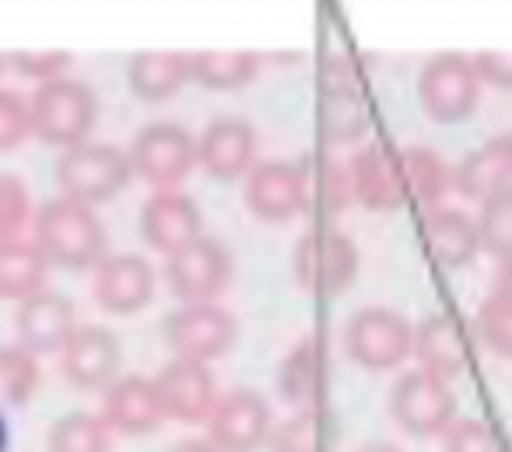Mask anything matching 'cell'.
I'll list each match as a JSON object with an SVG mask.
<instances>
[{"mask_svg":"<svg viewBox=\"0 0 512 452\" xmlns=\"http://www.w3.org/2000/svg\"><path fill=\"white\" fill-rule=\"evenodd\" d=\"M32 246L43 253L50 267L88 270L106 260V228L95 207L78 200L53 197L36 211V239Z\"/></svg>","mask_w":512,"mask_h":452,"instance_id":"1","label":"cell"},{"mask_svg":"<svg viewBox=\"0 0 512 452\" xmlns=\"http://www.w3.org/2000/svg\"><path fill=\"white\" fill-rule=\"evenodd\" d=\"M32 113V134L43 144L60 151H71L78 144H88L95 130V116H99V102L95 92L85 81L60 78L50 85H39L29 102Z\"/></svg>","mask_w":512,"mask_h":452,"instance_id":"2","label":"cell"},{"mask_svg":"<svg viewBox=\"0 0 512 452\" xmlns=\"http://www.w3.org/2000/svg\"><path fill=\"white\" fill-rule=\"evenodd\" d=\"M53 176H57L60 197L95 207L102 200H113L130 183L134 169H130V155L123 148L88 141L71 151H60Z\"/></svg>","mask_w":512,"mask_h":452,"instance_id":"3","label":"cell"},{"mask_svg":"<svg viewBox=\"0 0 512 452\" xmlns=\"http://www.w3.org/2000/svg\"><path fill=\"white\" fill-rule=\"evenodd\" d=\"M130 169L134 176H141L148 186H155V193L176 190L197 165V137L186 127L169 120L148 123L144 130H137L134 144H130Z\"/></svg>","mask_w":512,"mask_h":452,"instance_id":"4","label":"cell"},{"mask_svg":"<svg viewBox=\"0 0 512 452\" xmlns=\"http://www.w3.org/2000/svg\"><path fill=\"white\" fill-rule=\"evenodd\" d=\"M344 347H348L351 361H358L369 372H393L411 358L414 330L397 309L369 305L348 319Z\"/></svg>","mask_w":512,"mask_h":452,"instance_id":"5","label":"cell"},{"mask_svg":"<svg viewBox=\"0 0 512 452\" xmlns=\"http://www.w3.org/2000/svg\"><path fill=\"white\" fill-rule=\"evenodd\" d=\"M418 102L428 120L463 123L481 102V78L463 53H439L418 74Z\"/></svg>","mask_w":512,"mask_h":452,"instance_id":"6","label":"cell"},{"mask_svg":"<svg viewBox=\"0 0 512 452\" xmlns=\"http://www.w3.org/2000/svg\"><path fill=\"white\" fill-rule=\"evenodd\" d=\"M369 102L348 57L330 53L320 67V130L327 144H355L369 134Z\"/></svg>","mask_w":512,"mask_h":452,"instance_id":"7","label":"cell"},{"mask_svg":"<svg viewBox=\"0 0 512 452\" xmlns=\"http://www.w3.org/2000/svg\"><path fill=\"white\" fill-rule=\"evenodd\" d=\"M292 270L306 295H341L358 274V249L337 228H313L295 246Z\"/></svg>","mask_w":512,"mask_h":452,"instance_id":"8","label":"cell"},{"mask_svg":"<svg viewBox=\"0 0 512 452\" xmlns=\"http://www.w3.org/2000/svg\"><path fill=\"white\" fill-rule=\"evenodd\" d=\"M165 284L183 305H211L232 284V253L218 239L200 235L197 242L169 256Z\"/></svg>","mask_w":512,"mask_h":452,"instance_id":"9","label":"cell"},{"mask_svg":"<svg viewBox=\"0 0 512 452\" xmlns=\"http://www.w3.org/2000/svg\"><path fill=\"white\" fill-rule=\"evenodd\" d=\"M390 417L414 438L442 435L456 421V396L449 382L414 368V372H404L393 382Z\"/></svg>","mask_w":512,"mask_h":452,"instance_id":"10","label":"cell"},{"mask_svg":"<svg viewBox=\"0 0 512 452\" xmlns=\"http://www.w3.org/2000/svg\"><path fill=\"white\" fill-rule=\"evenodd\" d=\"M165 340L176 358L211 365L214 358L232 351L235 344V316L221 305H183L165 319Z\"/></svg>","mask_w":512,"mask_h":452,"instance_id":"11","label":"cell"},{"mask_svg":"<svg viewBox=\"0 0 512 452\" xmlns=\"http://www.w3.org/2000/svg\"><path fill=\"white\" fill-rule=\"evenodd\" d=\"M207 442L218 452H256L267 445L274 424L271 407L264 396H256L253 389H232V393L218 396L211 417H207Z\"/></svg>","mask_w":512,"mask_h":452,"instance_id":"12","label":"cell"},{"mask_svg":"<svg viewBox=\"0 0 512 452\" xmlns=\"http://www.w3.org/2000/svg\"><path fill=\"white\" fill-rule=\"evenodd\" d=\"M158 400H162L165 417L179 424H200L211 417L214 403H218V386L214 375L200 361L172 358L169 365H162V372L155 375Z\"/></svg>","mask_w":512,"mask_h":452,"instance_id":"13","label":"cell"},{"mask_svg":"<svg viewBox=\"0 0 512 452\" xmlns=\"http://www.w3.org/2000/svg\"><path fill=\"white\" fill-rule=\"evenodd\" d=\"M92 291L109 316H134L155 298V270L137 253H113L95 267Z\"/></svg>","mask_w":512,"mask_h":452,"instance_id":"14","label":"cell"},{"mask_svg":"<svg viewBox=\"0 0 512 452\" xmlns=\"http://www.w3.org/2000/svg\"><path fill=\"white\" fill-rule=\"evenodd\" d=\"M120 340L109 326L88 323L78 326L67 340V347L60 351L64 361V375L71 379V386L85 389H109L120 375Z\"/></svg>","mask_w":512,"mask_h":452,"instance_id":"15","label":"cell"},{"mask_svg":"<svg viewBox=\"0 0 512 452\" xmlns=\"http://www.w3.org/2000/svg\"><path fill=\"white\" fill-rule=\"evenodd\" d=\"M197 165L218 183H232L253 172L256 130L242 116H218L197 141Z\"/></svg>","mask_w":512,"mask_h":452,"instance_id":"16","label":"cell"},{"mask_svg":"<svg viewBox=\"0 0 512 452\" xmlns=\"http://www.w3.org/2000/svg\"><path fill=\"white\" fill-rule=\"evenodd\" d=\"M246 207L260 221H288L306 211V169L299 162H260L246 176Z\"/></svg>","mask_w":512,"mask_h":452,"instance_id":"17","label":"cell"},{"mask_svg":"<svg viewBox=\"0 0 512 452\" xmlns=\"http://www.w3.org/2000/svg\"><path fill=\"white\" fill-rule=\"evenodd\" d=\"M102 421L109 431L127 438H141L151 431L162 428L165 410L158 400L155 379H144V375H120L113 386L102 396Z\"/></svg>","mask_w":512,"mask_h":452,"instance_id":"18","label":"cell"},{"mask_svg":"<svg viewBox=\"0 0 512 452\" xmlns=\"http://www.w3.org/2000/svg\"><path fill=\"white\" fill-rule=\"evenodd\" d=\"M141 235L158 253H179V249H186L204 235L200 207L179 190L151 193V200L141 207Z\"/></svg>","mask_w":512,"mask_h":452,"instance_id":"19","label":"cell"},{"mask_svg":"<svg viewBox=\"0 0 512 452\" xmlns=\"http://www.w3.org/2000/svg\"><path fill=\"white\" fill-rule=\"evenodd\" d=\"M414 358L418 368L435 379L449 382L460 379L470 368V340L463 333L460 319L449 312H432L421 319V326L414 330Z\"/></svg>","mask_w":512,"mask_h":452,"instance_id":"20","label":"cell"},{"mask_svg":"<svg viewBox=\"0 0 512 452\" xmlns=\"http://www.w3.org/2000/svg\"><path fill=\"white\" fill-rule=\"evenodd\" d=\"M18 347H25L29 354H53L64 351L74 326V305L57 291H39V295L25 298L18 305Z\"/></svg>","mask_w":512,"mask_h":452,"instance_id":"21","label":"cell"},{"mask_svg":"<svg viewBox=\"0 0 512 452\" xmlns=\"http://www.w3.org/2000/svg\"><path fill=\"white\" fill-rule=\"evenodd\" d=\"M351 172V190L355 200L369 211H397L407 200V186H404V172H400V155L397 151H386L379 144L355 151L348 165Z\"/></svg>","mask_w":512,"mask_h":452,"instance_id":"22","label":"cell"},{"mask_svg":"<svg viewBox=\"0 0 512 452\" xmlns=\"http://www.w3.org/2000/svg\"><path fill=\"white\" fill-rule=\"evenodd\" d=\"M330 386V354L323 337H306L288 351L278 365V393L295 410L323 407V393Z\"/></svg>","mask_w":512,"mask_h":452,"instance_id":"23","label":"cell"},{"mask_svg":"<svg viewBox=\"0 0 512 452\" xmlns=\"http://www.w3.org/2000/svg\"><path fill=\"white\" fill-rule=\"evenodd\" d=\"M421 246L439 267H470L481 253L477 221L463 211H453V207H432L421 214Z\"/></svg>","mask_w":512,"mask_h":452,"instance_id":"24","label":"cell"},{"mask_svg":"<svg viewBox=\"0 0 512 452\" xmlns=\"http://www.w3.org/2000/svg\"><path fill=\"white\" fill-rule=\"evenodd\" d=\"M512 186V134H498L491 141L477 144L456 169V190L467 200H484L498 197Z\"/></svg>","mask_w":512,"mask_h":452,"instance_id":"25","label":"cell"},{"mask_svg":"<svg viewBox=\"0 0 512 452\" xmlns=\"http://www.w3.org/2000/svg\"><path fill=\"white\" fill-rule=\"evenodd\" d=\"M127 81H130V92L141 102L172 99L190 81V53H179V50L134 53L127 64Z\"/></svg>","mask_w":512,"mask_h":452,"instance_id":"26","label":"cell"},{"mask_svg":"<svg viewBox=\"0 0 512 452\" xmlns=\"http://www.w3.org/2000/svg\"><path fill=\"white\" fill-rule=\"evenodd\" d=\"M341 442V421L327 407L295 410L288 421H281L267 438L271 452H334Z\"/></svg>","mask_w":512,"mask_h":452,"instance_id":"27","label":"cell"},{"mask_svg":"<svg viewBox=\"0 0 512 452\" xmlns=\"http://www.w3.org/2000/svg\"><path fill=\"white\" fill-rule=\"evenodd\" d=\"M50 263L32 242H0V302H18L46 291Z\"/></svg>","mask_w":512,"mask_h":452,"instance_id":"28","label":"cell"},{"mask_svg":"<svg viewBox=\"0 0 512 452\" xmlns=\"http://www.w3.org/2000/svg\"><path fill=\"white\" fill-rule=\"evenodd\" d=\"M400 172H404L407 197L432 207H442V197L456 186V172L446 165V158L432 148H400Z\"/></svg>","mask_w":512,"mask_h":452,"instance_id":"29","label":"cell"},{"mask_svg":"<svg viewBox=\"0 0 512 452\" xmlns=\"http://www.w3.org/2000/svg\"><path fill=\"white\" fill-rule=\"evenodd\" d=\"M260 74V57L249 50H200L190 53V78L211 92H232Z\"/></svg>","mask_w":512,"mask_h":452,"instance_id":"30","label":"cell"},{"mask_svg":"<svg viewBox=\"0 0 512 452\" xmlns=\"http://www.w3.org/2000/svg\"><path fill=\"white\" fill-rule=\"evenodd\" d=\"M302 169H306V211L316 214L348 211V204L355 200L348 165H341L330 155H320L309 165H302Z\"/></svg>","mask_w":512,"mask_h":452,"instance_id":"31","label":"cell"},{"mask_svg":"<svg viewBox=\"0 0 512 452\" xmlns=\"http://www.w3.org/2000/svg\"><path fill=\"white\" fill-rule=\"evenodd\" d=\"M113 449V431L106 428L99 414L74 410L60 417L46 435V452H109Z\"/></svg>","mask_w":512,"mask_h":452,"instance_id":"32","label":"cell"},{"mask_svg":"<svg viewBox=\"0 0 512 452\" xmlns=\"http://www.w3.org/2000/svg\"><path fill=\"white\" fill-rule=\"evenodd\" d=\"M39 389V361L25 347H0V403L25 407Z\"/></svg>","mask_w":512,"mask_h":452,"instance_id":"33","label":"cell"},{"mask_svg":"<svg viewBox=\"0 0 512 452\" xmlns=\"http://www.w3.org/2000/svg\"><path fill=\"white\" fill-rule=\"evenodd\" d=\"M477 235H481L484 253H491L498 263L512 260V186L481 204Z\"/></svg>","mask_w":512,"mask_h":452,"instance_id":"34","label":"cell"},{"mask_svg":"<svg viewBox=\"0 0 512 452\" xmlns=\"http://www.w3.org/2000/svg\"><path fill=\"white\" fill-rule=\"evenodd\" d=\"M477 337L491 354L512 361V305L488 295L477 309Z\"/></svg>","mask_w":512,"mask_h":452,"instance_id":"35","label":"cell"},{"mask_svg":"<svg viewBox=\"0 0 512 452\" xmlns=\"http://www.w3.org/2000/svg\"><path fill=\"white\" fill-rule=\"evenodd\" d=\"M32 218L29 186L11 172H0V242H15V235Z\"/></svg>","mask_w":512,"mask_h":452,"instance_id":"36","label":"cell"},{"mask_svg":"<svg viewBox=\"0 0 512 452\" xmlns=\"http://www.w3.org/2000/svg\"><path fill=\"white\" fill-rule=\"evenodd\" d=\"M32 134L29 102L11 88H0V155L22 148Z\"/></svg>","mask_w":512,"mask_h":452,"instance_id":"37","label":"cell"},{"mask_svg":"<svg viewBox=\"0 0 512 452\" xmlns=\"http://www.w3.org/2000/svg\"><path fill=\"white\" fill-rule=\"evenodd\" d=\"M71 53L67 50H18L8 57V64L15 67L22 78L39 81V85H50V81H60L64 71L71 67Z\"/></svg>","mask_w":512,"mask_h":452,"instance_id":"38","label":"cell"},{"mask_svg":"<svg viewBox=\"0 0 512 452\" xmlns=\"http://www.w3.org/2000/svg\"><path fill=\"white\" fill-rule=\"evenodd\" d=\"M442 452H502V442L484 421L463 417L442 431Z\"/></svg>","mask_w":512,"mask_h":452,"instance_id":"39","label":"cell"},{"mask_svg":"<svg viewBox=\"0 0 512 452\" xmlns=\"http://www.w3.org/2000/svg\"><path fill=\"white\" fill-rule=\"evenodd\" d=\"M474 71L481 85L512 92V50H481L474 57Z\"/></svg>","mask_w":512,"mask_h":452,"instance_id":"40","label":"cell"},{"mask_svg":"<svg viewBox=\"0 0 512 452\" xmlns=\"http://www.w3.org/2000/svg\"><path fill=\"white\" fill-rule=\"evenodd\" d=\"M491 295L502 298V302L512 305V260L498 263L495 277H491Z\"/></svg>","mask_w":512,"mask_h":452,"instance_id":"41","label":"cell"},{"mask_svg":"<svg viewBox=\"0 0 512 452\" xmlns=\"http://www.w3.org/2000/svg\"><path fill=\"white\" fill-rule=\"evenodd\" d=\"M169 452H218L211 442H204V438H183V442H176Z\"/></svg>","mask_w":512,"mask_h":452,"instance_id":"42","label":"cell"},{"mask_svg":"<svg viewBox=\"0 0 512 452\" xmlns=\"http://www.w3.org/2000/svg\"><path fill=\"white\" fill-rule=\"evenodd\" d=\"M358 452H400L397 445H386V442H372V445H365V449H358Z\"/></svg>","mask_w":512,"mask_h":452,"instance_id":"43","label":"cell"},{"mask_svg":"<svg viewBox=\"0 0 512 452\" xmlns=\"http://www.w3.org/2000/svg\"><path fill=\"white\" fill-rule=\"evenodd\" d=\"M8 449V421H4V414H0V452Z\"/></svg>","mask_w":512,"mask_h":452,"instance_id":"44","label":"cell"},{"mask_svg":"<svg viewBox=\"0 0 512 452\" xmlns=\"http://www.w3.org/2000/svg\"><path fill=\"white\" fill-rule=\"evenodd\" d=\"M0 71H4V57H0Z\"/></svg>","mask_w":512,"mask_h":452,"instance_id":"45","label":"cell"}]
</instances>
